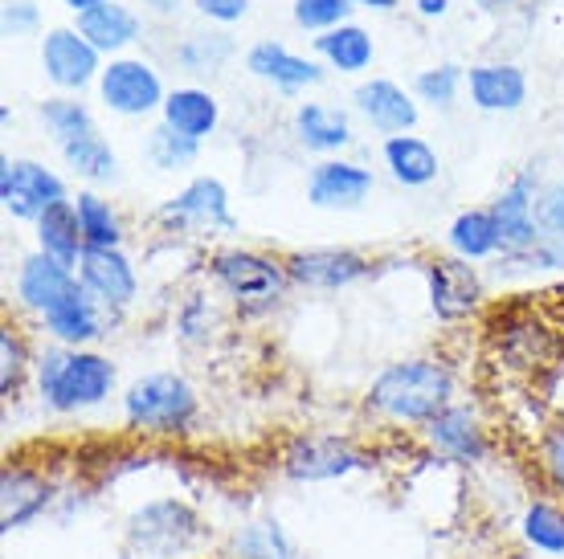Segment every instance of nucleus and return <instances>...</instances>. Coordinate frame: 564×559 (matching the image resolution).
Masks as SVG:
<instances>
[{"label": "nucleus", "mask_w": 564, "mask_h": 559, "mask_svg": "<svg viewBox=\"0 0 564 559\" xmlns=\"http://www.w3.org/2000/svg\"><path fill=\"white\" fill-rule=\"evenodd\" d=\"M454 401H458V368L437 351H422V355L384 364L368 380L360 396V417L384 434L417 437Z\"/></svg>", "instance_id": "obj_1"}, {"label": "nucleus", "mask_w": 564, "mask_h": 559, "mask_svg": "<svg viewBox=\"0 0 564 559\" xmlns=\"http://www.w3.org/2000/svg\"><path fill=\"white\" fill-rule=\"evenodd\" d=\"M37 405L54 417H83L95 413L119 392V364L99 348H50L37 351L33 368Z\"/></svg>", "instance_id": "obj_2"}, {"label": "nucleus", "mask_w": 564, "mask_h": 559, "mask_svg": "<svg viewBox=\"0 0 564 559\" xmlns=\"http://www.w3.org/2000/svg\"><path fill=\"white\" fill-rule=\"evenodd\" d=\"M119 413L123 429L143 441H184L197 434L205 401L193 380L176 368H155L143 372L119 392Z\"/></svg>", "instance_id": "obj_3"}, {"label": "nucleus", "mask_w": 564, "mask_h": 559, "mask_svg": "<svg viewBox=\"0 0 564 559\" xmlns=\"http://www.w3.org/2000/svg\"><path fill=\"white\" fill-rule=\"evenodd\" d=\"M209 535V518L184 494H152L119 523V547L128 559H184Z\"/></svg>", "instance_id": "obj_4"}, {"label": "nucleus", "mask_w": 564, "mask_h": 559, "mask_svg": "<svg viewBox=\"0 0 564 559\" xmlns=\"http://www.w3.org/2000/svg\"><path fill=\"white\" fill-rule=\"evenodd\" d=\"M205 278L213 291L238 310L241 319H258L282 307V298L291 291V274H286V257L267 250H250V245H217L205 257Z\"/></svg>", "instance_id": "obj_5"}, {"label": "nucleus", "mask_w": 564, "mask_h": 559, "mask_svg": "<svg viewBox=\"0 0 564 559\" xmlns=\"http://www.w3.org/2000/svg\"><path fill=\"white\" fill-rule=\"evenodd\" d=\"M274 470L295 486H327L377 470V449L339 429H299L279 446Z\"/></svg>", "instance_id": "obj_6"}, {"label": "nucleus", "mask_w": 564, "mask_h": 559, "mask_svg": "<svg viewBox=\"0 0 564 559\" xmlns=\"http://www.w3.org/2000/svg\"><path fill=\"white\" fill-rule=\"evenodd\" d=\"M417 441H422L430 462H442L451 470H482L499 453V434L487 420L482 405L479 401H463V396L446 413H437L417 434Z\"/></svg>", "instance_id": "obj_7"}, {"label": "nucleus", "mask_w": 564, "mask_h": 559, "mask_svg": "<svg viewBox=\"0 0 564 559\" xmlns=\"http://www.w3.org/2000/svg\"><path fill=\"white\" fill-rule=\"evenodd\" d=\"M152 224L160 233L184 241V238H229L238 233V217L229 205V188L217 176H193V180L164 196L152 209Z\"/></svg>", "instance_id": "obj_8"}, {"label": "nucleus", "mask_w": 564, "mask_h": 559, "mask_svg": "<svg viewBox=\"0 0 564 559\" xmlns=\"http://www.w3.org/2000/svg\"><path fill=\"white\" fill-rule=\"evenodd\" d=\"M62 494H66L62 478L45 462H33L21 453L9 458L0 465V531H25L33 523H42L45 515H57Z\"/></svg>", "instance_id": "obj_9"}, {"label": "nucleus", "mask_w": 564, "mask_h": 559, "mask_svg": "<svg viewBox=\"0 0 564 559\" xmlns=\"http://www.w3.org/2000/svg\"><path fill=\"white\" fill-rule=\"evenodd\" d=\"M282 257H286L291 286L311 294L352 291V286L377 274V257L365 250H352V245H311V250H291Z\"/></svg>", "instance_id": "obj_10"}, {"label": "nucleus", "mask_w": 564, "mask_h": 559, "mask_svg": "<svg viewBox=\"0 0 564 559\" xmlns=\"http://www.w3.org/2000/svg\"><path fill=\"white\" fill-rule=\"evenodd\" d=\"M422 278L437 322L458 327V322H470L482 310L487 286H482V274L475 262H463L454 253H434L422 262Z\"/></svg>", "instance_id": "obj_11"}, {"label": "nucleus", "mask_w": 564, "mask_h": 559, "mask_svg": "<svg viewBox=\"0 0 564 559\" xmlns=\"http://www.w3.org/2000/svg\"><path fill=\"white\" fill-rule=\"evenodd\" d=\"M169 86L148 57H111L99 74V102L119 119H152L164 111Z\"/></svg>", "instance_id": "obj_12"}, {"label": "nucleus", "mask_w": 564, "mask_h": 559, "mask_svg": "<svg viewBox=\"0 0 564 559\" xmlns=\"http://www.w3.org/2000/svg\"><path fill=\"white\" fill-rule=\"evenodd\" d=\"M62 200H70V188L50 164L29 160V155H4L0 160V209L13 221L33 224Z\"/></svg>", "instance_id": "obj_13"}, {"label": "nucleus", "mask_w": 564, "mask_h": 559, "mask_svg": "<svg viewBox=\"0 0 564 559\" xmlns=\"http://www.w3.org/2000/svg\"><path fill=\"white\" fill-rule=\"evenodd\" d=\"M536 168H520L511 176L499 196L491 200V212L499 229H503V257L508 266H523V257L540 245V224H536V196H540Z\"/></svg>", "instance_id": "obj_14"}, {"label": "nucleus", "mask_w": 564, "mask_h": 559, "mask_svg": "<svg viewBox=\"0 0 564 559\" xmlns=\"http://www.w3.org/2000/svg\"><path fill=\"white\" fill-rule=\"evenodd\" d=\"M107 57L86 42L74 25L45 29L42 37V74L57 86V95H83L86 86H99Z\"/></svg>", "instance_id": "obj_15"}, {"label": "nucleus", "mask_w": 564, "mask_h": 559, "mask_svg": "<svg viewBox=\"0 0 564 559\" xmlns=\"http://www.w3.org/2000/svg\"><path fill=\"white\" fill-rule=\"evenodd\" d=\"M78 286H83L78 270L62 266V262H54V257L42 250L25 253V257L17 262L13 298H17V307L25 310V315H33L37 322H42L54 307H62Z\"/></svg>", "instance_id": "obj_16"}, {"label": "nucleus", "mask_w": 564, "mask_h": 559, "mask_svg": "<svg viewBox=\"0 0 564 559\" xmlns=\"http://www.w3.org/2000/svg\"><path fill=\"white\" fill-rule=\"evenodd\" d=\"M372 188H377V172L368 168V164H360V160H348V155L319 160V164L307 172V205L311 209L352 212L372 196Z\"/></svg>", "instance_id": "obj_17"}, {"label": "nucleus", "mask_w": 564, "mask_h": 559, "mask_svg": "<svg viewBox=\"0 0 564 559\" xmlns=\"http://www.w3.org/2000/svg\"><path fill=\"white\" fill-rule=\"evenodd\" d=\"M352 107L377 135H384V140L410 135L413 127H417V119H422V102L413 98V90H405V86L393 83V78H381V74H372V78H365V83L356 86Z\"/></svg>", "instance_id": "obj_18"}, {"label": "nucleus", "mask_w": 564, "mask_h": 559, "mask_svg": "<svg viewBox=\"0 0 564 559\" xmlns=\"http://www.w3.org/2000/svg\"><path fill=\"white\" fill-rule=\"evenodd\" d=\"M115 322L119 315H111L86 286H78L62 307L45 315L42 331L50 343H62V348H99L102 339L111 336Z\"/></svg>", "instance_id": "obj_19"}, {"label": "nucleus", "mask_w": 564, "mask_h": 559, "mask_svg": "<svg viewBox=\"0 0 564 559\" xmlns=\"http://www.w3.org/2000/svg\"><path fill=\"white\" fill-rule=\"evenodd\" d=\"M495 348H499V360L520 372V376H536L544 368H552L561 360V339L549 322L536 319V315H511L503 331H495Z\"/></svg>", "instance_id": "obj_20"}, {"label": "nucleus", "mask_w": 564, "mask_h": 559, "mask_svg": "<svg viewBox=\"0 0 564 559\" xmlns=\"http://www.w3.org/2000/svg\"><path fill=\"white\" fill-rule=\"evenodd\" d=\"M78 278L111 315L131 310L140 298V270L128 257V250H86L78 262Z\"/></svg>", "instance_id": "obj_21"}, {"label": "nucleus", "mask_w": 564, "mask_h": 559, "mask_svg": "<svg viewBox=\"0 0 564 559\" xmlns=\"http://www.w3.org/2000/svg\"><path fill=\"white\" fill-rule=\"evenodd\" d=\"M246 70L258 83H267L279 95H303L311 86L324 83V62L319 57H303L282 42H254L246 50Z\"/></svg>", "instance_id": "obj_22"}, {"label": "nucleus", "mask_w": 564, "mask_h": 559, "mask_svg": "<svg viewBox=\"0 0 564 559\" xmlns=\"http://www.w3.org/2000/svg\"><path fill=\"white\" fill-rule=\"evenodd\" d=\"M291 135L303 152L319 155V160L344 155L356 143L348 111H339L332 102H299L295 114H291Z\"/></svg>", "instance_id": "obj_23"}, {"label": "nucleus", "mask_w": 564, "mask_h": 559, "mask_svg": "<svg viewBox=\"0 0 564 559\" xmlns=\"http://www.w3.org/2000/svg\"><path fill=\"white\" fill-rule=\"evenodd\" d=\"M466 95L482 114H516L528 102V74L516 62H479L466 70Z\"/></svg>", "instance_id": "obj_24"}, {"label": "nucleus", "mask_w": 564, "mask_h": 559, "mask_svg": "<svg viewBox=\"0 0 564 559\" xmlns=\"http://www.w3.org/2000/svg\"><path fill=\"white\" fill-rule=\"evenodd\" d=\"M74 29H78L107 62H111V57H123L131 45L143 37L140 13H135L131 4H123V0H107V4H99V9L83 13L78 21H74Z\"/></svg>", "instance_id": "obj_25"}, {"label": "nucleus", "mask_w": 564, "mask_h": 559, "mask_svg": "<svg viewBox=\"0 0 564 559\" xmlns=\"http://www.w3.org/2000/svg\"><path fill=\"white\" fill-rule=\"evenodd\" d=\"M160 123L172 127L176 135H188V140H213L217 135V127H221V102H217V95L213 90H205V86H176V90H169V98H164V111H160Z\"/></svg>", "instance_id": "obj_26"}, {"label": "nucleus", "mask_w": 564, "mask_h": 559, "mask_svg": "<svg viewBox=\"0 0 564 559\" xmlns=\"http://www.w3.org/2000/svg\"><path fill=\"white\" fill-rule=\"evenodd\" d=\"M516 535L532 556L564 559V503L552 494L523 498L520 515H516Z\"/></svg>", "instance_id": "obj_27"}, {"label": "nucleus", "mask_w": 564, "mask_h": 559, "mask_svg": "<svg viewBox=\"0 0 564 559\" xmlns=\"http://www.w3.org/2000/svg\"><path fill=\"white\" fill-rule=\"evenodd\" d=\"M446 250L463 262H495L503 257V229L495 221L491 205H479V209H463L446 224Z\"/></svg>", "instance_id": "obj_28"}, {"label": "nucleus", "mask_w": 564, "mask_h": 559, "mask_svg": "<svg viewBox=\"0 0 564 559\" xmlns=\"http://www.w3.org/2000/svg\"><path fill=\"white\" fill-rule=\"evenodd\" d=\"M381 164L389 172V180L401 188H430L442 176V155L434 152V143L413 135V131L381 143Z\"/></svg>", "instance_id": "obj_29"}, {"label": "nucleus", "mask_w": 564, "mask_h": 559, "mask_svg": "<svg viewBox=\"0 0 564 559\" xmlns=\"http://www.w3.org/2000/svg\"><path fill=\"white\" fill-rule=\"evenodd\" d=\"M315 57L324 62L327 70L336 74H356L372 70V62H377V42H372V33L365 25H356V21H344V25L327 29L315 37Z\"/></svg>", "instance_id": "obj_30"}, {"label": "nucleus", "mask_w": 564, "mask_h": 559, "mask_svg": "<svg viewBox=\"0 0 564 559\" xmlns=\"http://www.w3.org/2000/svg\"><path fill=\"white\" fill-rule=\"evenodd\" d=\"M226 559H299V547L279 515H254L229 535Z\"/></svg>", "instance_id": "obj_31"}, {"label": "nucleus", "mask_w": 564, "mask_h": 559, "mask_svg": "<svg viewBox=\"0 0 564 559\" xmlns=\"http://www.w3.org/2000/svg\"><path fill=\"white\" fill-rule=\"evenodd\" d=\"M33 368H37V348L29 339V327L21 319L0 322V396L13 405L21 392L33 388Z\"/></svg>", "instance_id": "obj_32"}, {"label": "nucleus", "mask_w": 564, "mask_h": 559, "mask_svg": "<svg viewBox=\"0 0 564 559\" xmlns=\"http://www.w3.org/2000/svg\"><path fill=\"white\" fill-rule=\"evenodd\" d=\"M33 241H37V250L50 253L54 262L78 270V262H83V253H86V238H83V224H78V212H74V196L33 221Z\"/></svg>", "instance_id": "obj_33"}, {"label": "nucleus", "mask_w": 564, "mask_h": 559, "mask_svg": "<svg viewBox=\"0 0 564 559\" xmlns=\"http://www.w3.org/2000/svg\"><path fill=\"white\" fill-rule=\"evenodd\" d=\"M74 212H78V224H83L86 250H123V245H128L123 212L115 209L99 188H78Z\"/></svg>", "instance_id": "obj_34"}, {"label": "nucleus", "mask_w": 564, "mask_h": 559, "mask_svg": "<svg viewBox=\"0 0 564 559\" xmlns=\"http://www.w3.org/2000/svg\"><path fill=\"white\" fill-rule=\"evenodd\" d=\"M57 152H62V164L74 172V180H83L86 188L119 180V152H115L102 131H90V135L57 147Z\"/></svg>", "instance_id": "obj_35"}, {"label": "nucleus", "mask_w": 564, "mask_h": 559, "mask_svg": "<svg viewBox=\"0 0 564 559\" xmlns=\"http://www.w3.org/2000/svg\"><path fill=\"white\" fill-rule=\"evenodd\" d=\"M528 462H532V474L540 482V494H552L564 503V413L549 417L532 434Z\"/></svg>", "instance_id": "obj_36"}, {"label": "nucleus", "mask_w": 564, "mask_h": 559, "mask_svg": "<svg viewBox=\"0 0 564 559\" xmlns=\"http://www.w3.org/2000/svg\"><path fill=\"white\" fill-rule=\"evenodd\" d=\"M234 54H238V45H234V37L229 33H188V37H181V45L172 50V57H176V66H181L184 74H193V78H205V74H221L234 62Z\"/></svg>", "instance_id": "obj_37"}, {"label": "nucleus", "mask_w": 564, "mask_h": 559, "mask_svg": "<svg viewBox=\"0 0 564 559\" xmlns=\"http://www.w3.org/2000/svg\"><path fill=\"white\" fill-rule=\"evenodd\" d=\"M37 114H42L45 131H50V140H54L57 147L83 140V135H90V131H99L95 111H90L78 95H50L42 107H37Z\"/></svg>", "instance_id": "obj_38"}, {"label": "nucleus", "mask_w": 564, "mask_h": 559, "mask_svg": "<svg viewBox=\"0 0 564 559\" xmlns=\"http://www.w3.org/2000/svg\"><path fill=\"white\" fill-rule=\"evenodd\" d=\"M221 327V307L209 291H188L176 303V319H172V331L184 348H205Z\"/></svg>", "instance_id": "obj_39"}, {"label": "nucleus", "mask_w": 564, "mask_h": 559, "mask_svg": "<svg viewBox=\"0 0 564 559\" xmlns=\"http://www.w3.org/2000/svg\"><path fill=\"white\" fill-rule=\"evenodd\" d=\"M205 143L188 140V135H176L172 127L155 123L148 131V143H143V155L155 172H184L188 164H197V155Z\"/></svg>", "instance_id": "obj_40"}, {"label": "nucleus", "mask_w": 564, "mask_h": 559, "mask_svg": "<svg viewBox=\"0 0 564 559\" xmlns=\"http://www.w3.org/2000/svg\"><path fill=\"white\" fill-rule=\"evenodd\" d=\"M466 86V70L454 66V62H442V66H430L413 78V98L434 107V111H454V102L463 95Z\"/></svg>", "instance_id": "obj_41"}, {"label": "nucleus", "mask_w": 564, "mask_h": 559, "mask_svg": "<svg viewBox=\"0 0 564 559\" xmlns=\"http://www.w3.org/2000/svg\"><path fill=\"white\" fill-rule=\"evenodd\" d=\"M352 0H295L291 4V17H295V25L303 29V33H327V29L344 25L348 17H352Z\"/></svg>", "instance_id": "obj_42"}, {"label": "nucleus", "mask_w": 564, "mask_h": 559, "mask_svg": "<svg viewBox=\"0 0 564 559\" xmlns=\"http://www.w3.org/2000/svg\"><path fill=\"white\" fill-rule=\"evenodd\" d=\"M536 224H540V241H564V176L540 184Z\"/></svg>", "instance_id": "obj_43"}, {"label": "nucleus", "mask_w": 564, "mask_h": 559, "mask_svg": "<svg viewBox=\"0 0 564 559\" xmlns=\"http://www.w3.org/2000/svg\"><path fill=\"white\" fill-rule=\"evenodd\" d=\"M0 29L4 37H33L42 29V9L37 0H4L0 9Z\"/></svg>", "instance_id": "obj_44"}, {"label": "nucleus", "mask_w": 564, "mask_h": 559, "mask_svg": "<svg viewBox=\"0 0 564 559\" xmlns=\"http://www.w3.org/2000/svg\"><path fill=\"white\" fill-rule=\"evenodd\" d=\"M193 9L213 25H238L250 13V0H193Z\"/></svg>", "instance_id": "obj_45"}, {"label": "nucleus", "mask_w": 564, "mask_h": 559, "mask_svg": "<svg viewBox=\"0 0 564 559\" xmlns=\"http://www.w3.org/2000/svg\"><path fill=\"white\" fill-rule=\"evenodd\" d=\"M523 270H564V241H540L536 250L523 257Z\"/></svg>", "instance_id": "obj_46"}, {"label": "nucleus", "mask_w": 564, "mask_h": 559, "mask_svg": "<svg viewBox=\"0 0 564 559\" xmlns=\"http://www.w3.org/2000/svg\"><path fill=\"white\" fill-rule=\"evenodd\" d=\"M413 9H417V17L434 21V17H446V13H451V0H413Z\"/></svg>", "instance_id": "obj_47"}, {"label": "nucleus", "mask_w": 564, "mask_h": 559, "mask_svg": "<svg viewBox=\"0 0 564 559\" xmlns=\"http://www.w3.org/2000/svg\"><path fill=\"white\" fill-rule=\"evenodd\" d=\"M479 4V13H487V17H503V13H511L520 0H475Z\"/></svg>", "instance_id": "obj_48"}, {"label": "nucleus", "mask_w": 564, "mask_h": 559, "mask_svg": "<svg viewBox=\"0 0 564 559\" xmlns=\"http://www.w3.org/2000/svg\"><path fill=\"white\" fill-rule=\"evenodd\" d=\"M143 9L155 17H176V9H181V0H143Z\"/></svg>", "instance_id": "obj_49"}, {"label": "nucleus", "mask_w": 564, "mask_h": 559, "mask_svg": "<svg viewBox=\"0 0 564 559\" xmlns=\"http://www.w3.org/2000/svg\"><path fill=\"white\" fill-rule=\"evenodd\" d=\"M356 9H372V13H393L401 0H352Z\"/></svg>", "instance_id": "obj_50"}, {"label": "nucleus", "mask_w": 564, "mask_h": 559, "mask_svg": "<svg viewBox=\"0 0 564 559\" xmlns=\"http://www.w3.org/2000/svg\"><path fill=\"white\" fill-rule=\"evenodd\" d=\"M66 9H70L74 17H83V13H90V9H99V4H107V0H62Z\"/></svg>", "instance_id": "obj_51"}, {"label": "nucleus", "mask_w": 564, "mask_h": 559, "mask_svg": "<svg viewBox=\"0 0 564 559\" xmlns=\"http://www.w3.org/2000/svg\"><path fill=\"white\" fill-rule=\"evenodd\" d=\"M470 559H499V556H470Z\"/></svg>", "instance_id": "obj_52"}]
</instances>
